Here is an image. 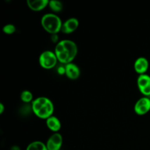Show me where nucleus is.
Listing matches in <instances>:
<instances>
[{"mask_svg":"<svg viewBox=\"0 0 150 150\" xmlns=\"http://www.w3.org/2000/svg\"><path fill=\"white\" fill-rule=\"evenodd\" d=\"M57 59L63 64L72 63L78 54L76 42L70 40H63L57 42L54 51Z\"/></svg>","mask_w":150,"mask_h":150,"instance_id":"nucleus-1","label":"nucleus"},{"mask_svg":"<svg viewBox=\"0 0 150 150\" xmlns=\"http://www.w3.org/2000/svg\"><path fill=\"white\" fill-rule=\"evenodd\" d=\"M32 108L33 113L37 117L42 120H47L53 116L54 105L48 98L39 97L32 103Z\"/></svg>","mask_w":150,"mask_h":150,"instance_id":"nucleus-2","label":"nucleus"},{"mask_svg":"<svg viewBox=\"0 0 150 150\" xmlns=\"http://www.w3.org/2000/svg\"><path fill=\"white\" fill-rule=\"evenodd\" d=\"M62 23L60 18L54 13H47L41 19L42 28L51 35H57L61 31Z\"/></svg>","mask_w":150,"mask_h":150,"instance_id":"nucleus-3","label":"nucleus"},{"mask_svg":"<svg viewBox=\"0 0 150 150\" xmlns=\"http://www.w3.org/2000/svg\"><path fill=\"white\" fill-rule=\"evenodd\" d=\"M58 59L55 53L51 51H45L40 55V65L44 69L50 70L54 67L57 64Z\"/></svg>","mask_w":150,"mask_h":150,"instance_id":"nucleus-4","label":"nucleus"},{"mask_svg":"<svg viewBox=\"0 0 150 150\" xmlns=\"http://www.w3.org/2000/svg\"><path fill=\"white\" fill-rule=\"evenodd\" d=\"M139 91L145 97L150 96V76L149 75H140L137 79Z\"/></svg>","mask_w":150,"mask_h":150,"instance_id":"nucleus-5","label":"nucleus"},{"mask_svg":"<svg viewBox=\"0 0 150 150\" xmlns=\"http://www.w3.org/2000/svg\"><path fill=\"white\" fill-rule=\"evenodd\" d=\"M134 111L139 116L144 115L150 111V98L143 97L138 100L134 106Z\"/></svg>","mask_w":150,"mask_h":150,"instance_id":"nucleus-6","label":"nucleus"},{"mask_svg":"<svg viewBox=\"0 0 150 150\" xmlns=\"http://www.w3.org/2000/svg\"><path fill=\"white\" fill-rule=\"evenodd\" d=\"M62 135L59 133H55L47 141V149L48 150H59L62 146Z\"/></svg>","mask_w":150,"mask_h":150,"instance_id":"nucleus-7","label":"nucleus"},{"mask_svg":"<svg viewBox=\"0 0 150 150\" xmlns=\"http://www.w3.org/2000/svg\"><path fill=\"white\" fill-rule=\"evenodd\" d=\"M79 21L76 18H70L62 23L61 31L64 34H70L76 30L79 27Z\"/></svg>","mask_w":150,"mask_h":150,"instance_id":"nucleus-8","label":"nucleus"},{"mask_svg":"<svg viewBox=\"0 0 150 150\" xmlns=\"http://www.w3.org/2000/svg\"><path fill=\"white\" fill-rule=\"evenodd\" d=\"M135 71L140 75L146 74V72L149 69V61L145 57H139L135 61Z\"/></svg>","mask_w":150,"mask_h":150,"instance_id":"nucleus-9","label":"nucleus"},{"mask_svg":"<svg viewBox=\"0 0 150 150\" xmlns=\"http://www.w3.org/2000/svg\"><path fill=\"white\" fill-rule=\"evenodd\" d=\"M64 66H65V75L68 79L71 80H76L79 79L81 75V71L79 67L76 64L72 62Z\"/></svg>","mask_w":150,"mask_h":150,"instance_id":"nucleus-10","label":"nucleus"},{"mask_svg":"<svg viewBox=\"0 0 150 150\" xmlns=\"http://www.w3.org/2000/svg\"><path fill=\"white\" fill-rule=\"evenodd\" d=\"M48 0H28L27 5L30 10L38 12L42 10L48 5Z\"/></svg>","mask_w":150,"mask_h":150,"instance_id":"nucleus-11","label":"nucleus"},{"mask_svg":"<svg viewBox=\"0 0 150 150\" xmlns=\"http://www.w3.org/2000/svg\"><path fill=\"white\" fill-rule=\"evenodd\" d=\"M46 125L48 128L54 133H57L61 129V122L57 117L52 116L46 120Z\"/></svg>","mask_w":150,"mask_h":150,"instance_id":"nucleus-12","label":"nucleus"},{"mask_svg":"<svg viewBox=\"0 0 150 150\" xmlns=\"http://www.w3.org/2000/svg\"><path fill=\"white\" fill-rule=\"evenodd\" d=\"M26 150H48V149L46 144L39 141H36L29 144Z\"/></svg>","mask_w":150,"mask_h":150,"instance_id":"nucleus-13","label":"nucleus"},{"mask_svg":"<svg viewBox=\"0 0 150 150\" xmlns=\"http://www.w3.org/2000/svg\"><path fill=\"white\" fill-rule=\"evenodd\" d=\"M48 7L52 11L55 12V13H59L63 10V4L59 1H55V0L49 1Z\"/></svg>","mask_w":150,"mask_h":150,"instance_id":"nucleus-14","label":"nucleus"},{"mask_svg":"<svg viewBox=\"0 0 150 150\" xmlns=\"http://www.w3.org/2000/svg\"><path fill=\"white\" fill-rule=\"evenodd\" d=\"M21 100L25 103H29L30 102H33V95L29 90H24L21 94Z\"/></svg>","mask_w":150,"mask_h":150,"instance_id":"nucleus-15","label":"nucleus"},{"mask_svg":"<svg viewBox=\"0 0 150 150\" xmlns=\"http://www.w3.org/2000/svg\"><path fill=\"white\" fill-rule=\"evenodd\" d=\"M2 30L4 33L7 34V35H12V34H13L16 31V28L13 24L9 23V24L4 26Z\"/></svg>","mask_w":150,"mask_h":150,"instance_id":"nucleus-16","label":"nucleus"},{"mask_svg":"<svg viewBox=\"0 0 150 150\" xmlns=\"http://www.w3.org/2000/svg\"><path fill=\"white\" fill-rule=\"evenodd\" d=\"M58 73L60 75L65 74V66H59L58 68Z\"/></svg>","mask_w":150,"mask_h":150,"instance_id":"nucleus-17","label":"nucleus"},{"mask_svg":"<svg viewBox=\"0 0 150 150\" xmlns=\"http://www.w3.org/2000/svg\"><path fill=\"white\" fill-rule=\"evenodd\" d=\"M51 40L54 41V42H57V41H58V40H59V37H58V35H57H57H51Z\"/></svg>","mask_w":150,"mask_h":150,"instance_id":"nucleus-18","label":"nucleus"},{"mask_svg":"<svg viewBox=\"0 0 150 150\" xmlns=\"http://www.w3.org/2000/svg\"><path fill=\"white\" fill-rule=\"evenodd\" d=\"M4 109H5V108H4V105L1 103H0V114H3V112L4 111Z\"/></svg>","mask_w":150,"mask_h":150,"instance_id":"nucleus-19","label":"nucleus"},{"mask_svg":"<svg viewBox=\"0 0 150 150\" xmlns=\"http://www.w3.org/2000/svg\"><path fill=\"white\" fill-rule=\"evenodd\" d=\"M10 150H21V149H20V148H19V146H12Z\"/></svg>","mask_w":150,"mask_h":150,"instance_id":"nucleus-20","label":"nucleus"}]
</instances>
